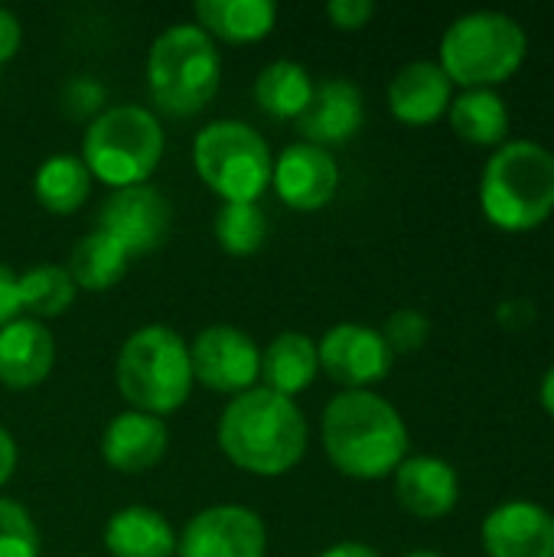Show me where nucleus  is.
<instances>
[{
    "mask_svg": "<svg viewBox=\"0 0 554 557\" xmlns=\"http://www.w3.org/2000/svg\"><path fill=\"white\" fill-rule=\"evenodd\" d=\"M219 447L245 473L281 476L294 470L307 450L304 411L294 398L268 388H248L222 411Z\"/></svg>",
    "mask_w": 554,
    "mask_h": 557,
    "instance_id": "obj_1",
    "label": "nucleus"
},
{
    "mask_svg": "<svg viewBox=\"0 0 554 557\" xmlns=\"http://www.w3.org/2000/svg\"><path fill=\"white\" fill-rule=\"evenodd\" d=\"M323 447L333 467L353 480H382L408 454L402 414L372 392H343L323 411Z\"/></svg>",
    "mask_w": 554,
    "mask_h": 557,
    "instance_id": "obj_2",
    "label": "nucleus"
},
{
    "mask_svg": "<svg viewBox=\"0 0 554 557\" xmlns=\"http://www.w3.org/2000/svg\"><path fill=\"white\" fill-rule=\"evenodd\" d=\"M480 206L487 219L506 232H529L554 209V153L535 140L503 144L480 183Z\"/></svg>",
    "mask_w": 554,
    "mask_h": 557,
    "instance_id": "obj_3",
    "label": "nucleus"
},
{
    "mask_svg": "<svg viewBox=\"0 0 554 557\" xmlns=\"http://www.w3.org/2000/svg\"><path fill=\"white\" fill-rule=\"evenodd\" d=\"M118 388L134 411L163 418L193 392L189 349L170 326H144L127 336L118 356Z\"/></svg>",
    "mask_w": 554,
    "mask_h": 557,
    "instance_id": "obj_4",
    "label": "nucleus"
},
{
    "mask_svg": "<svg viewBox=\"0 0 554 557\" xmlns=\"http://www.w3.org/2000/svg\"><path fill=\"white\" fill-rule=\"evenodd\" d=\"M219 78L222 59L206 29L176 23L153 39L147 55V85L163 111L176 117L202 111L219 91Z\"/></svg>",
    "mask_w": 554,
    "mask_h": 557,
    "instance_id": "obj_5",
    "label": "nucleus"
},
{
    "mask_svg": "<svg viewBox=\"0 0 554 557\" xmlns=\"http://www.w3.org/2000/svg\"><path fill=\"white\" fill-rule=\"evenodd\" d=\"M522 26L496 10L454 20L441 39V69L464 88H490L506 82L526 59Z\"/></svg>",
    "mask_w": 554,
    "mask_h": 557,
    "instance_id": "obj_6",
    "label": "nucleus"
},
{
    "mask_svg": "<svg viewBox=\"0 0 554 557\" xmlns=\"http://www.w3.org/2000/svg\"><path fill=\"white\" fill-rule=\"evenodd\" d=\"M82 163L91 176L111 189L140 186L160 166L163 131L160 121L137 104H118L101 111L85 131Z\"/></svg>",
    "mask_w": 554,
    "mask_h": 557,
    "instance_id": "obj_7",
    "label": "nucleus"
},
{
    "mask_svg": "<svg viewBox=\"0 0 554 557\" xmlns=\"http://www.w3.org/2000/svg\"><path fill=\"white\" fill-rule=\"evenodd\" d=\"M196 173L225 202H258L271 186V150L264 137L242 121H212L193 144Z\"/></svg>",
    "mask_w": 554,
    "mask_h": 557,
    "instance_id": "obj_8",
    "label": "nucleus"
},
{
    "mask_svg": "<svg viewBox=\"0 0 554 557\" xmlns=\"http://www.w3.org/2000/svg\"><path fill=\"white\" fill-rule=\"evenodd\" d=\"M193 379L222 395H242L255 388L261 375V349L235 326H206L189 346Z\"/></svg>",
    "mask_w": 554,
    "mask_h": 557,
    "instance_id": "obj_9",
    "label": "nucleus"
},
{
    "mask_svg": "<svg viewBox=\"0 0 554 557\" xmlns=\"http://www.w3.org/2000/svg\"><path fill=\"white\" fill-rule=\"evenodd\" d=\"M170 222L173 212L167 196L147 183L114 189L98 212V232L114 238L127 255H150L160 248L170 235Z\"/></svg>",
    "mask_w": 554,
    "mask_h": 557,
    "instance_id": "obj_10",
    "label": "nucleus"
},
{
    "mask_svg": "<svg viewBox=\"0 0 554 557\" xmlns=\"http://www.w3.org/2000/svg\"><path fill=\"white\" fill-rule=\"evenodd\" d=\"M264 522L245 506H212L199 512L176 542L180 557H264Z\"/></svg>",
    "mask_w": 554,
    "mask_h": 557,
    "instance_id": "obj_11",
    "label": "nucleus"
},
{
    "mask_svg": "<svg viewBox=\"0 0 554 557\" xmlns=\"http://www.w3.org/2000/svg\"><path fill=\"white\" fill-rule=\"evenodd\" d=\"M317 356H320V369L333 382L346 385L349 392H362L366 385L385 379L392 369V349L385 346L382 333L359 323L333 326L320 339Z\"/></svg>",
    "mask_w": 554,
    "mask_h": 557,
    "instance_id": "obj_12",
    "label": "nucleus"
},
{
    "mask_svg": "<svg viewBox=\"0 0 554 557\" xmlns=\"http://www.w3.org/2000/svg\"><path fill=\"white\" fill-rule=\"evenodd\" d=\"M271 183H274L281 202H287L291 209L317 212L336 196L340 166L323 147L291 144L281 150V157L271 170Z\"/></svg>",
    "mask_w": 554,
    "mask_h": 557,
    "instance_id": "obj_13",
    "label": "nucleus"
},
{
    "mask_svg": "<svg viewBox=\"0 0 554 557\" xmlns=\"http://www.w3.org/2000/svg\"><path fill=\"white\" fill-rule=\"evenodd\" d=\"M490 557H554V516L535 503H506L483 522Z\"/></svg>",
    "mask_w": 554,
    "mask_h": 557,
    "instance_id": "obj_14",
    "label": "nucleus"
},
{
    "mask_svg": "<svg viewBox=\"0 0 554 557\" xmlns=\"http://www.w3.org/2000/svg\"><path fill=\"white\" fill-rule=\"evenodd\" d=\"M362 117H366L362 91L346 78H327L323 85L313 88V98L307 111L297 117V127L307 137V144L323 147L356 137Z\"/></svg>",
    "mask_w": 554,
    "mask_h": 557,
    "instance_id": "obj_15",
    "label": "nucleus"
},
{
    "mask_svg": "<svg viewBox=\"0 0 554 557\" xmlns=\"http://www.w3.org/2000/svg\"><path fill=\"white\" fill-rule=\"evenodd\" d=\"M167 424L144 411L118 414L101 437V457L118 473H144L157 467L167 454Z\"/></svg>",
    "mask_w": 554,
    "mask_h": 557,
    "instance_id": "obj_16",
    "label": "nucleus"
},
{
    "mask_svg": "<svg viewBox=\"0 0 554 557\" xmlns=\"http://www.w3.org/2000/svg\"><path fill=\"white\" fill-rule=\"evenodd\" d=\"M395 496L418 519H441L457 506L460 483L451 463L438 457H411L395 470Z\"/></svg>",
    "mask_w": 554,
    "mask_h": 557,
    "instance_id": "obj_17",
    "label": "nucleus"
},
{
    "mask_svg": "<svg viewBox=\"0 0 554 557\" xmlns=\"http://www.w3.org/2000/svg\"><path fill=\"white\" fill-rule=\"evenodd\" d=\"M56 362L52 333L39 320H13L0 330V385L33 388Z\"/></svg>",
    "mask_w": 554,
    "mask_h": 557,
    "instance_id": "obj_18",
    "label": "nucleus"
},
{
    "mask_svg": "<svg viewBox=\"0 0 554 557\" xmlns=\"http://www.w3.org/2000/svg\"><path fill=\"white\" fill-rule=\"evenodd\" d=\"M451 85L438 62H408L389 85V108L405 124H431L451 108Z\"/></svg>",
    "mask_w": 554,
    "mask_h": 557,
    "instance_id": "obj_19",
    "label": "nucleus"
},
{
    "mask_svg": "<svg viewBox=\"0 0 554 557\" xmlns=\"http://www.w3.org/2000/svg\"><path fill=\"white\" fill-rule=\"evenodd\" d=\"M104 548L111 557H170L176 552V535L160 512L131 506L111 516Z\"/></svg>",
    "mask_w": 554,
    "mask_h": 557,
    "instance_id": "obj_20",
    "label": "nucleus"
},
{
    "mask_svg": "<svg viewBox=\"0 0 554 557\" xmlns=\"http://www.w3.org/2000/svg\"><path fill=\"white\" fill-rule=\"evenodd\" d=\"M317 369H320L317 343L307 333H281L278 339H271V346L261 356L264 388L284 398H294L304 388H310Z\"/></svg>",
    "mask_w": 554,
    "mask_h": 557,
    "instance_id": "obj_21",
    "label": "nucleus"
},
{
    "mask_svg": "<svg viewBox=\"0 0 554 557\" xmlns=\"http://www.w3.org/2000/svg\"><path fill=\"white\" fill-rule=\"evenodd\" d=\"M199 29L225 42H258L274 29L278 7L271 0H199Z\"/></svg>",
    "mask_w": 554,
    "mask_h": 557,
    "instance_id": "obj_22",
    "label": "nucleus"
},
{
    "mask_svg": "<svg viewBox=\"0 0 554 557\" xmlns=\"http://www.w3.org/2000/svg\"><path fill=\"white\" fill-rule=\"evenodd\" d=\"M313 78L300 62L291 59H278L268 69H261L258 82H255V101L264 114L287 121V117H300L313 98Z\"/></svg>",
    "mask_w": 554,
    "mask_h": 557,
    "instance_id": "obj_23",
    "label": "nucleus"
},
{
    "mask_svg": "<svg viewBox=\"0 0 554 557\" xmlns=\"http://www.w3.org/2000/svg\"><path fill=\"white\" fill-rule=\"evenodd\" d=\"M36 199L42 202V209L56 212V215H72L75 209H82V202L91 193V173L82 163V157L72 153H59L49 157L33 180Z\"/></svg>",
    "mask_w": 554,
    "mask_h": 557,
    "instance_id": "obj_24",
    "label": "nucleus"
},
{
    "mask_svg": "<svg viewBox=\"0 0 554 557\" xmlns=\"http://www.w3.org/2000/svg\"><path fill=\"white\" fill-rule=\"evenodd\" d=\"M127 251L108 238L104 232H91L88 238H82L75 248H72V258H69V277L75 281V287L82 290H111L124 274H127Z\"/></svg>",
    "mask_w": 554,
    "mask_h": 557,
    "instance_id": "obj_25",
    "label": "nucleus"
},
{
    "mask_svg": "<svg viewBox=\"0 0 554 557\" xmlns=\"http://www.w3.org/2000/svg\"><path fill=\"white\" fill-rule=\"evenodd\" d=\"M451 127L470 144H500L509 134L506 101L490 88H470L457 101H451Z\"/></svg>",
    "mask_w": 554,
    "mask_h": 557,
    "instance_id": "obj_26",
    "label": "nucleus"
},
{
    "mask_svg": "<svg viewBox=\"0 0 554 557\" xmlns=\"http://www.w3.org/2000/svg\"><path fill=\"white\" fill-rule=\"evenodd\" d=\"M20 284V307L33 317H62L72 300H75V281L69 277L65 268H56V264H42V268H33L26 271L23 277H16Z\"/></svg>",
    "mask_w": 554,
    "mask_h": 557,
    "instance_id": "obj_27",
    "label": "nucleus"
},
{
    "mask_svg": "<svg viewBox=\"0 0 554 557\" xmlns=\"http://www.w3.org/2000/svg\"><path fill=\"white\" fill-rule=\"evenodd\" d=\"M268 219L258 202H225L216 215V238L229 255H255L264 245Z\"/></svg>",
    "mask_w": 554,
    "mask_h": 557,
    "instance_id": "obj_28",
    "label": "nucleus"
},
{
    "mask_svg": "<svg viewBox=\"0 0 554 557\" xmlns=\"http://www.w3.org/2000/svg\"><path fill=\"white\" fill-rule=\"evenodd\" d=\"M0 557H39V535L23 506L0 499Z\"/></svg>",
    "mask_w": 554,
    "mask_h": 557,
    "instance_id": "obj_29",
    "label": "nucleus"
},
{
    "mask_svg": "<svg viewBox=\"0 0 554 557\" xmlns=\"http://www.w3.org/2000/svg\"><path fill=\"white\" fill-rule=\"evenodd\" d=\"M428 317L418 313V310H395L389 320H385V330H382V339L392 352H415L424 346L428 339Z\"/></svg>",
    "mask_w": 554,
    "mask_h": 557,
    "instance_id": "obj_30",
    "label": "nucleus"
},
{
    "mask_svg": "<svg viewBox=\"0 0 554 557\" xmlns=\"http://www.w3.org/2000/svg\"><path fill=\"white\" fill-rule=\"evenodd\" d=\"M327 16L340 29H359L376 16V3L372 0H333L327 7Z\"/></svg>",
    "mask_w": 554,
    "mask_h": 557,
    "instance_id": "obj_31",
    "label": "nucleus"
},
{
    "mask_svg": "<svg viewBox=\"0 0 554 557\" xmlns=\"http://www.w3.org/2000/svg\"><path fill=\"white\" fill-rule=\"evenodd\" d=\"M20 310H23V307H20V284H16V274H13L7 264H0V330L10 326V323L16 320Z\"/></svg>",
    "mask_w": 554,
    "mask_h": 557,
    "instance_id": "obj_32",
    "label": "nucleus"
},
{
    "mask_svg": "<svg viewBox=\"0 0 554 557\" xmlns=\"http://www.w3.org/2000/svg\"><path fill=\"white\" fill-rule=\"evenodd\" d=\"M20 39H23V29H20V20L0 7V65L10 62L20 49Z\"/></svg>",
    "mask_w": 554,
    "mask_h": 557,
    "instance_id": "obj_33",
    "label": "nucleus"
},
{
    "mask_svg": "<svg viewBox=\"0 0 554 557\" xmlns=\"http://www.w3.org/2000/svg\"><path fill=\"white\" fill-rule=\"evenodd\" d=\"M13 470H16V444H13V437L0 428V486L13 476Z\"/></svg>",
    "mask_w": 554,
    "mask_h": 557,
    "instance_id": "obj_34",
    "label": "nucleus"
},
{
    "mask_svg": "<svg viewBox=\"0 0 554 557\" xmlns=\"http://www.w3.org/2000/svg\"><path fill=\"white\" fill-rule=\"evenodd\" d=\"M320 557H382L376 548L369 545H359V542H340L333 548H327Z\"/></svg>",
    "mask_w": 554,
    "mask_h": 557,
    "instance_id": "obj_35",
    "label": "nucleus"
},
{
    "mask_svg": "<svg viewBox=\"0 0 554 557\" xmlns=\"http://www.w3.org/2000/svg\"><path fill=\"white\" fill-rule=\"evenodd\" d=\"M542 405H545V411L554 418V366L545 372V379H542Z\"/></svg>",
    "mask_w": 554,
    "mask_h": 557,
    "instance_id": "obj_36",
    "label": "nucleus"
},
{
    "mask_svg": "<svg viewBox=\"0 0 554 557\" xmlns=\"http://www.w3.org/2000/svg\"><path fill=\"white\" fill-rule=\"evenodd\" d=\"M408 557H441V555H434V552H418V555H408Z\"/></svg>",
    "mask_w": 554,
    "mask_h": 557,
    "instance_id": "obj_37",
    "label": "nucleus"
}]
</instances>
